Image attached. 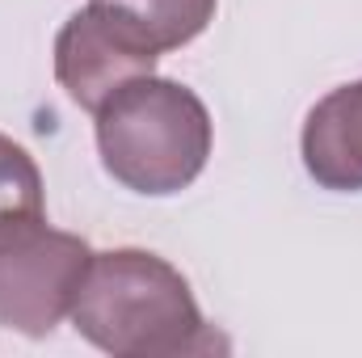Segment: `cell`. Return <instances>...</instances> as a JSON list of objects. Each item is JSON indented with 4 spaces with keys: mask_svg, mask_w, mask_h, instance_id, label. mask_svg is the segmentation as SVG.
I'll return each mask as SVG.
<instances>
[{
    "mask_svg": "<svg viewBox=\"0 0 362 358\" xmlns=\"http://www.w3.org/2000/svg\"><path fill=\"white\" fill-rule=\"evenodd\" d=\"M89 262V241L47 224L0 245V329L47 337L55 325H64Z\"/></svg>",
    "mask_w": 362,
    "mask_h": 358,
    "instance_id": "3",
    "label": "cell"
},
{
    "mask_svg": "<svg viewBox=\"0 0 362 358\" xmlns=\"http://www.w3.org/2000/svg\"><path fill=\"white\" fill-rule=\"evenodd\" d=\"M76 333L114 358L211 354L223 346L173 262L148 249L93 253L72 304Z\"/></svg>",
    "mask_w": 362,
    "mask_h": 358,
    "instance_id": "1",
    "label": "cell"
},
{
    "mask_svg": "<svg viewBox=\"0 0 362 358\" xmlns=\"http://www.w3.org/2000/svg\"><path fill=\"white\" fill-rule=\"evenodd\" d=\"M42 224H47L42 173L17 139L0 135V245L42 228Z\"/></svg>",
    "mask_w": 362,
    "mask_h": 358,
    "instance_id": "6",
    "label": "cell"
},
{
    "mask_svg": "<svg viewBox=\"0 0 362 358\" xmlns=\"http://www.w3.org/2000/svg\"><path fill=\"white\" fill-rule=\"evenodd\" d=\"M156 47L114 0H89L55 34V81L81 110L97 114L105 97L156 72Z\"/></svg>",
    "mask_w": 362,
    "mask_h": 358,
    "instance_id": "4",
    "label": "cell"
},
{
    "mask_svg": "<svg viewBox=\"0 0 362 358\" xmlns=\"http://www.w3.org/2000/svg\"><path fill=\"white\" fill-rule=\"evenodd\" d=\"M303 169L316 185L337 194L362 190V81L320 97L303 122Z\"/></svg>",
    "mask_w": 362,
    "mask_h": 358,
    "instance_id": "5",
    "label": "cell"
},
{
    "mask_svg": "<svg viewBox=\"0 0 362 358\" xmlns=\"http://www.w3.org/2000/svg\"><path fill=\"white\" fill-rule=\"evenodd\" d=\"M97 152L105 173L135 194H181L206 169L211 114L202 97L165 76H135L101 101Z\"/></svg>",
    "mask_w": 362,
    "mask_h": 358,
    "instance_id": "2",
    "label": "cell"
},
{
    "mask_svg": "<svg viewBox=\"0 0 362 358\" xmlns=\"http://www.w3.org/2000/svg\"><path fill=\"white\" fill-rule=\"evenodd\" d=\"M114 4L135 21V30L156 47V55H165L194 42L215 21L219 0H114Z\"/></svg>",
    "mask_w": 362,
    "mask_h": 358,
    "instance_id": "7",
    "label": "cell"
}]
</instances>
